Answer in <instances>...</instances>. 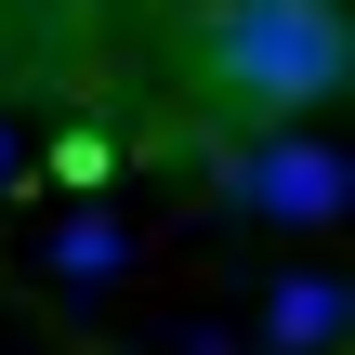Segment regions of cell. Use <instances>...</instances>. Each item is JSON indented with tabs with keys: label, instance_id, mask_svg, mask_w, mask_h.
<instances>
[{
	"label": "cell",
	"instance_id": "1",
	"mask_svg": "<svg viewBox=\"0 0 355 355\" xmlns=\"http://www.w3.org/2000/svg\"><path fill=\"white\" fill-rule=\"evenodd\" d=\"M198 79L250 132H303L316 105H343L355 26H343V0H211L198 13Z\"/></svg>",
	"mask_w": 355,
	"mask_h": 355
},
{
	"label": "cell",
	"instance_id": "2",
	"mask_svg": "<svg viewBox=\"0 0 355 355\" xmlns=\"http://www.w3.org/2000/svg\"><path fill=\"white\" fill-rule=\"evenodd\" d=\"M343 145H316V132H263L250 158H237V211L250 224H343Z\"/></svg>",
	"mask_w": 355,
	"mask_h": 355
},
{
	"label": "cell",
	"instance_id": "3",
	"mask_svg": "<svg viewBox=\"0 0 355 355\" xmlns=\"http://www.w3.org/2000/svg\"><path fill=\"white\" fill-rule=\"evenodd\" d=\"M263 343L277 355H329L343 343V277H290V290L263 303Z\"/></svg>",
	"mask_w": 355,
	"mask_h": 355
},
{
	"label": "cell",
	"instance_id": "4",
	"mask_svg": "<svg viewBox=\"0 0 355 355\" xmlns=\"http://www.w3.org/2000/svg\"><path fill=\"white\" fill-rule=\"evenodd\" d=\"M53 263H66V277H119V224H66Z\"/></svg>",
	"mask_w": 355,
	"mask_h": 355
}]
</instances>
